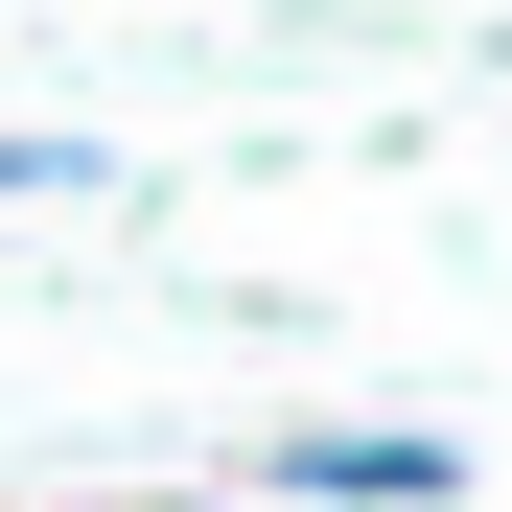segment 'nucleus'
<instances>
[{"instance_id":"obj_1","label":"nucleus","mask_w":512,"mask_h":512,"mask_svg":"<svg viewBox=\"0 0 512 512\" xmlns=\"http://www.w3.org/2000/svg\"><path fill=\"white\" fill-rule=\"evenodd\" d=\"M256 489H280V512H443L466 443H419V419H280V443H256Z\"/></svg>"},{"instance_id":"obj_2","label":"nucleus","mask_w":512,"mask_h":512,"mask_svg":"<svg viewBox=\"0 0 512 512\" xmlns=\"http://www.w3.org/2000/svg\"><path fill=\"white\" fill-rule=\"evenodd\" d=\"M117 163H94V117H0V210H94Z\"/></svg>"}]
</instances>
